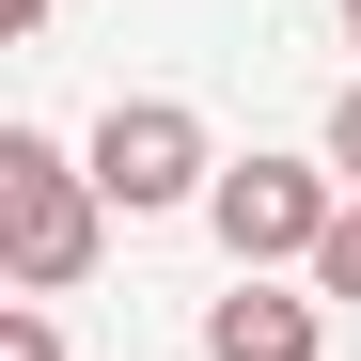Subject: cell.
<instances>
[{
    "instance_id": "obj_1",
    "label": "cell",
    "mask_w": 361,
    "mask_h": 361,
    "mask_svg": "<svg viewBox=\"0 0 361 361\" xmlns=\"http://www.w3.org/2000/svg\"><path fill=\"white\" fill-rule=\"evenodd\" d=\"M94 252H110V189L47 126H0V267H16V298H79Z\"/></svg>"
},
{
    "instance_id": "obj_2",
    "label": "cell",
    "mask_w": 361,
    "mask_h": 361,
    "mask_svg": "<svg viewBox=\"0 0 361 361\" xmlns=\"http://www.w3.org/2000/svg\"><path fill=\"white\" fill-rule=\"evenodd\" d=\"M330 220H345V173H330V157H220V189H204V235L235 252V283L314 267Z\"/></svg>"
},
{
    "instance_id": "obj_3",
    "label": "cell",
    "mask_w": 361,
    "mask_h": 361,
    "mask_svg": "<svg viewBox=\"0 0 361 361\" xmlns=\"http://www.w3.org/2000/svg\"><path fill=\"white\" fill-rule=\"evenodd\" d=\"M79 173L110 189V220H173V204H204V189H220V142H204V110H189V94H110V110H94V142H79Z\"/></svg>"
},
{
    "instance_id": "obj_4",
    "label": "cell",
    "mask_w": 361,
    "mask_h": 361,
    "mask_svg": "<svg viewBox=\"0 0 361 361\" xmlns=\"http://www.w3.org/2000/svg\"><path fill=\"white\" fill-rule=\"evenodd\" d=\"M204 361H330V298L235 283V298H204Z\"/></svg>"
},
{
    "instance_id": "obj_5",
    "label": "cell",
    "mask_w": 361,
    "mask_h": 361,
    "mask_svg": "<svg viewBox=\"0 0 361 361\" xmlns=\"http://www.w3.org/2000/svg\"><path fill=\"white\" fill-rule=\"evenodd\" d=\"M298 283H314V298H361V189H345V220H330V252L298 267Z\"/></svg>"
},
{
    "instance_id": "obj_6",
    "label": "cell",
    "mask_w": 361,
    "mask_h": 361,
    "mask_svg": "<svg viewBox=\"0 0 361 361\" xmlns=\"http://www.w3.org/2000/svg\"><path fill=\"white\" fill-rule=\"evenodd\" d=\"M0 361H63V330H47V298H16V314H0Z\"/></svg>"
},
{
    "instance_id": "obj_7",
    "label": "cell",
    "mask_w": 361,
    "mask_h": 361,
    "mask_svg": "<svg viewBox=\"0 0 361 361\" xmlns=\"http://www.w3.org/2000/svg\"><path fill=\"white\" fill-rule=\"evenodd\" d=\"M330 173H345V189H361V79L330 94Z\"/></svg>"
},
{
    "instance_id": "obj_8",
    "label": "cell",
    "mask_w": 361,
    "mask_h": 361,
    "mask_svg": "<svg viewBox=\"0 0 361 361\" xmlns=\"http://www.w3.org/2000/svg\"><path fill=\"white\" fill-rule=\"evenodd\" d=\"M0 16H16V32H47V0H0Z\"/></svg>"
},
{
    "instance_id": "obj_9",
    "label": "cell",
    "mask_w": 361,
    "mask_h": 361,
    "mask_svg": "<svg viewBox=\"0 0 361 361\" xmlns=\"http://www.w3.org/2000/svg\"><path fill=\"white\" fill-rule=\"evenodd\" d=\"M345 32H361V0H345Z\"/></svg>"
}]
</instances>
